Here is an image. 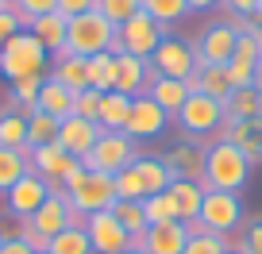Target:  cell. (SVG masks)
I'll list each match as a JSON object with an SVG mask.
<instances>
[{
  "mask_svg": "<svg viewBox=\"0 0 262 254\" xmlns=\"http://www.w3.org/2000/svg\"><path fill=\"white\" fill-rule=\"evenodd\" d=\"M205 189H220V193H243L251 181V162L247 154L228 139L205 143Z\"/></svg>",
  "mask_w": 262,
  "mask_h": 254,
  "instance_id": "6da1fadb",
  "label": "cell"
},
{
  "mask_svg": "<svg viewBox=\"0 0 262 254\" xmlns=\"http://www.w3.org/2000/svg\"><path fill=\"white\" fill-rule=\"evenodd\" d=\"M50 74V54L31 31H19L0 47V77L4 81H24V77H47Z\"/></svg>",
  "mask_w": 262,
  "mask_h": 254,
  "instance_id": "7a4b0ae2",
  "label": "cell"
},
{
  "mask_svg": "<svg viewBox=\"0 0 262 254\" xmlns=\"http://www.w3.org/2000/svg\"><path fill=\"white\" fill-rule=\"evenodd\" d=\"M66 197H70V208L77 212V220L93 212H108L116 204V181L112 173H93V170H81L70 185H66Z\"/></svg>",
  "mask_w": 262,
  "mask_h": 254,
  "instance_id": "3957f363",
  "label": "cell"
},
{
  "mask_svg": "<svg viewBox=\"0 0 262 254\" xmlns=\"http://www.w3.org/2000/svg\"><path fill=\"white\" fill-rule=\"evenodd\" d=\"M116 35H120V27L93 8V12H81V16L70 19V39H66V47H70V54L93 58V54H100V50H116Z\"/></svg>",
  "mask_w": 262,
  "mask_h": 254,
  "instance_id": "277c9868",
  "label": "cell"
},
{
  "mask_svg": "<svg viewBox=\"0 0 262 254\" xmlns=\"http://www.w3.org/2000/svg\"><path fill=\"white\" fill-rule=\"evenodd\" d=\"M173 120H178V127L189 139H220L228 116H224L220 100L205 97V93H189V100L181 104V112L173 116Z\"/></svg>",
  "mask_w": 262,
  "mask_h": 254,
  "instance_id": "5b68a950",
  "label": "cell"
},
{
  "mask_svg": "<svg viewBox=\"0 0 262 254\" xmlns=\"http://www.w3.org/2000/svg\"><path fill=\"white\" fill-rule=\"evenodd\" d=\"M139 158V143L131 139L127 131H100V139H97V147L85 154V170H93V173H120V170H127L131 162Z\"/></svg>",
  "mask_w": 262,
  "mask_h": 254,
  "instance_id": "8992f818",
  "label": "cell"
},
{
  "mask_svg": "<svg viewBox=\"0 0 262 254\" xmlns=\"http://www.w3.org/2000/svg\"><path fill=\"white\" fill-rule=\"evenodd\" d=\"M170 35V27H162L158 19H150L147 12H135L127 24H120V35H116V50L112 54H135V58H147L158 50V42Z\"/></svg>",
  "mask_w": 262,
  "mask_h": 254,
  "instance_id": "52a82bcc",
  "label": "cell"
},
{
  "mask_svg": "<svg viewBox=\"0 0 262 254\" xmlns=\"http://www.w3.org/2000/svg\"><path fill=\"white\" fill-rule=\"evenodd\" d=\"M196 223L212 235H224L228 239L231 231L243 227V200L239 193H220V189H205V204H201V216Z\"/></svg>",
  "mask_w": 262,
  "mask_h": 254,
  "instance_id": "ba28073f",
  "label": "cell"
},
{
  "mask_svg": "<svg viewBox=\"0 0 262 254\" xmlns=\"http://www.w3.org/2000/svg\"><path fill=\"white\" fill-rule=\"evenodd\" d=\"M196 66H201L196 62V47L185 39H173V35H166L158 42V50L150 54V70L158 77H173V81H189Z\"/></svg>",
  "mask_w": 262,
  "mask_h": 254,
  "instance_id": "9c48e42d",
  "label": "cell"
},
{
  "mask_svg": "<svg viewBox=\"0 0 262 254\" xmlns=\"http://www.w3.org/2000/svg\"><path fill=\"white\" fill-rule=\"evenodd\" d=\"M31 170L39 173L42 181H50V189H62V193H66V185H70L85 166H81V158L66 154L58 143H47V147L31 150Z\"/></svg>",
  "mask_w": 262,
  "mask_h": 254,
  "instance_id": "30bf717a",
  "label": "cell"
},
{
  "mask_svg": "<svg viewBox=\"0 0 262 254\" xmlns=\"http://www.w3.org/2000/svg\"><path fill=\"white\" fill-rule=\"evenodd\" d=\"M235 42H239L235 24H231V19H216V24H208L193 42L196 62H201V66H228L231 54H235Z\"/></svg>",
  "mask_w": 262,
  "mask_h": 254,
  "instance_id": "8fae6325",
  "label": "cell"
},
{
  "mask_svg": "<svg viewBox=\"0 0 262 254\" xmlns=\"http://www.w3.org/2000/svg\"><path fill=\"white\" fill-rule=\"evenodd\" d=\"M166 127H170V112H162V104H155L147 93L131 100V116H127V123H123V131H127L135 143L158 139Z\"/></svg>",
  "mask_w": 262,
  "mask_h": 254,
  "instance_id": "7c38bea8",
  "label": "cell"
},
{
  "mask_svg": "<svg viewBox=\"0 0 262 254\" xmlns=\"http://www.w3.org/2000/svg\"><path fill=\"white\" fill-rule=\"evenodd\" d=\"M81 223H85V235L93 243V254H123L131 246V235L120 227V220L112 212H93Z\"/></svg>",
  "mask_w": 262,
  "mask_h": 254,
  "instance_id": "4fadbf2b",
  "label": "cell"
},
{
  "mask_svg": "<svg viewBox=\"0 0 262 254\" xmlns=\"http://www.w3.org/2000/svg\"><path fill=\"white\" fill-rule=\"evenodd\" d=\"M47 197H50V181H42L39 173L31 170L24 181H16V185L4 193V208H8V212L24 223V220H31V216L39 212V204H42Z\"/></svg>",
  "mask_w": 262,
  "mask_h": 254,
  "instance_id": "5bb4252c",
  "label": "cell"
},
{
  "mask_svg": "<svg viewBox=\"0 0 262 254\" xmlns=\"http://www.w3.org/2000/svg\"><path fill=\"white\" fill-rule=\"evenodd\" d=\"M27 223H31L42 239H54L58 231H66L70 223H81V220H77V212L70 208V197H66L62 189H50V197L39 204V212H35Z\"/></svg>",
  "mask_w": 262,
  "mask_h": 254,
  "instance_id": "9a60e30c",
  "label": "cell"
},
{
  "mask_svg": "<svg viewBox=\"0 0 262 254\" xmlns=\"http://www.w3.org/2000/svg\"><path fill=\"white\" fill-rule=\"evenodd\" d=\"M100 127L97 120H81V116H66L62 123H58V147L66 150V154H74V158H81L85 162V154H89L93 147H97V139H100Z\"/></svg>",
  "mask_w": 262,
  "mask_h": 254,
  "instance_id": "2e32d148",
  "label": "cell"
},
{
  "mask_svg": "<svg viewBox=\"0 0 262 254\" xmlns=\"http://www.w3.org/2000/svg\"><path fill=\"white\" fill-rule=\"evenodd\" d=\"M155 81V70H150L147 58H135V54H116V93L123 97H143Z\"/></svg>",
  "mask_w": 262,
  "mask_h": 254,
  "instance_id": "e0dca14e",
  "label": "cell"
},
{
  "mask_svg": "<svg viewBox=\"0 0 262 254\" xmlns=\"http://www.w3.org/2000/svg\"><path fill=\"white\" fill-rule=\"evenodd\" d=\"M220 139L235 143V147L247 154V162L258 166L262 162V112L251 116V120H228L224 131H220Z\"/></svg>",
  "mask_w": 262,
  "mask_h": 254,
  "instance_id": "ac0fdd59",
  "label": "cell"
},
{
  "mask_svg": "<svg viewBox=\"0 0 262 254\" xmlns=\"http://www.w3.org/2000/svg\"><path fill=\"white\" fill-rule=\"evenodd\" d=\"M185 239H189V227L181 220H170V223H150L143 231L139 246L147 254H181L185 250Z\"/></svg>",
  "mask_w": 262,
  "mask_h": 254,
  "instance_id": "d6986e66",
  "label": "cell"
},
{
  "mask_svg": "<svg viewBox=\"0 0 262 254\" xmlns=\"http://www.w3.org/2000/svg\"><path fill=\"white\" fill-rule=\"evenodd\" d=\"M166 166L173 170V177L201 181L205 177V143H178V147L166 154Z\"/></svg>",
  "mask_w": 262,
  "mask_h": 254,
  "instance_id": "ffe728a7",
  "label": "cell"
},
{
  "mask_svg": "<svg viewBox=\"0 0 262 254\" xmlns=\"http://www.w3.org/2000/svg\"><path fill=\"white\" fill-rule=\"evenodd\" d=\"M27 31H31L35 39L47 47V54H58V50L66 47V39H70V19H66L62 12H47V16L31 19V24H27Z\"/></svg>",
  "mask_w": 262,
  "mask_h": 254,
  "instance_id": "44dd1931",
  "label": "cell"
},
{
  "mask_svg": "<svg viewBox=\"0 0 262 254\" xmlns=\"http://www.w3.org/2000/svg\"><path fill=\"white\" fill-rule=\"evenodd\" d=\"M170 197H173V204H178V220H181V223H196L201 204H205V181L178 177V181L170 185Z\"/></svg>",
  "mask_w": 262,
  "mask_h": 254,
  "instance_id": "7402d4cb",
  "label": "cell"
},
{
  "mask_svg": "<svg viewBox=\"0 0 262 254\" xmlns=\"http://www.w3.org/2000/svg\"><path fill=\"white\" fill-rule=\"evenodd\" d=\"M35 108H39V112H50L54 120H66V116H74V93L47 74L39 81V100H35Z\"/></svg>",
  "mask_w": 262,
  "mask_h": 254,
  "instance_id": "603a6c76",
  "label": "cell"
},
{
  "mask_svg": "<svg viewBox=\"0 0 262 254\" xmlns=\"http://www.w3.org/2000/svg\"><path fill=\"white\" fill-rule=\"evenodd\" d=\"M185 85H189V93H205V97L220 100V104L231 97V81H228V70L224 66H196Z\"/></svg>",
  "mask_w": 262,
  "mask_h": 254,
  "instance_id": "cb8c5ba5",
  "label": "cell"
},
{
  "mask_svg": "<svg viewBox=\"0 0 262 254\" xmlns=\"http://www.w3.org/2000/svg\"><path fill=\"white\" fill-rule=\"evenodd\" d=\"M135 170H139V177H143V189H147V197H155V193H166V189L173 185V170L166 166V158H158V154H139L135 158Z\"/></svg>",
  "mask_w": 262,
  "mask_h": 254,
  "instance_id": "d4e9b609",
  "label": "cell"
},
{
  "mask_svg": "<svg viewBox=\"0 0 262 254\" xmlns=\"http://www.w3.org/2000/svg\"><path fill=\"white\" fill-rule=\"evenodd\" d=\"M27 173H31V150L27 147H0V197L16 181H24Z\"/></svg>",
  "mask_w": 262,
  "mask_h": 254,
  "instance_id": "484cf974",
  "label": "cell"
},
{
  "mask_svg": "<svg viewBox=\"0 0 262 254\" xmlns=\"http://www.w3.org/2000/svg\"><path fill=\"white\" fill-rule=\"evenodd\" d=\"M147 97L155 100V104H162V112L178 116L181 104L189 100V85H185V81H173V77H158V74H155V81H150Z\"/></svg>",
  "mask_w": 262,
  "mask_h": 254,
  "instance_id": "4316f807",
  "label": "cell"
},
{
  "mask_svg": "<svg viewBox=\"0 0 262 254\" xmlns=\"http://www.w3.org/2000/svg\"><path fill=\"white\" fill-rule=\"evenodd\" d=\"M50 77L62 81L70 93L89 89V70H85V58L81 54H66V58H58V62H50Z\"/></svg>",
  "mask_w": 262,
  "mask_h": 254,
  "instance_id": "83f0119b",
  "label": "cell"
},
{
  "mask_svg": "<svg viewBox=\"0 0 262 254\" xmlns=\"http://www.w3.org/2000/svg\"><path fill=\"white\" fill-rule=\"evenodd\" d=\"M127 116H131V97H123V93H116V89L100 97V116H97V123L104 127V131H123Z\"/></svg>",
  "mask_w": 262,
  "mask_h": 254,
  "instance_id": "f1b7e54d",
  "label": "cell"
},
{
  "mask_svg": "<svg viewBox=\"0 0 262 254\" xmlns=\"http://www.w3.org/2000/svg\"><path fill=\"white\" fill-rule=\"evenodd\" d=\"M85 70H89V89H97V93L116 89V54L112 50H100V54L85 58Z\"/></svg>",
  "mask_w": 262,
  "mask_h": 254,
  "instance_id": "f546056e",
  "label": "cell"
},
{
  "mask_svg": "<svg viewBox=\"0 0 262 254\" xmlns=\"http://www.w3.org/2000/svg\"><path fill=\"white\" fill-rule=\"evenodd\" d=\"M108 212H112L116 220H120V227L131 235V243H139V239H143V231L150 227V223H147V212H143V200H116V204L108 208Z\"/></svg>",
  "mask_w": 262,
  "mask_h": 254,
  "instance_id": "4dcf8cb0",
  "label": "cell"
},
{
  "mask_svg": "<svg viewBox=\"0 0 262 254\" xmlns=\"http://www.w3.org/2000/svg\"><path fill=\"white\" fill-rule=\"evenodd\" d=\"M47 254H93V243L85 235V223H70L47 243Z\"/></svg>",
  "mask_w": 262,
  "mask_h": 254,
  "instance_id": "1f68e13d",
  "label": "cell"
},
{
  "mask_svg": "<svg viewBox=\"0 0 262 254\" xmlns=\"http://www.w3.org/2000/svg\"><path fill=\"white\" fill-rule=\"evenodd\" d=\"M58 123L62 120H54L50 112H27V150H35V147H47V143H58Z\"/></svg>",
  "mask_w": 262,
  "mask_h": 254,
  "instance_id": "d6a6232c",
  "label": "cell"
},
{
  "mask_svg": "<svg viewBox=\"0 0 262 254\" xmlns=\"http://www.w3.org/2000/svg\"><path fill=\"white\" fill-rule=\"evenodd\" d=\"M262 112V93L254 89H231V97L224 100V116L228 120H251V116Z\"/></svg>",
  "mask_w": 262,
  "mask_h": 254,
  "instance_id": "836d02e7",
  "label": "cell"
},
{
  "mask_svg": "<svg viewBox=\"0 0 262 254\" xmlns=\"http://www.w3.org/2000/svg\"><path fill=\"white\" fill-rule=\"evenodd\" d=\"M185 227H189V239H185V250L181 254H224L228 250V239L224 235H212L201 223H185Z\"/></svg>",
  "mask_w": 262,
  "mask_h": 254,
  "instance_id": "e575fe53",
  "label": "cell"
},
{
  "mask_svg": "<svg viewBox=\"0 0 262 254\" xmlns=\"http://www.w3.org/2000/svg\"><path fill=\"white\" fill-rule=\"evenodd\" d=\"M143 12H147L150 19H158L162 27H173V24H181V19L189 16V4L185 0H143Z\"/></svg>",
  "mask_w": 262,
  "mask_h": 254,
  "instance_id": "d590c367",
  "label": "cell"
},
{
  "mask_svg": "<svg viewBox=\"0 0 262 254\" xmlns=\"http://www.w3.org/2000/svg\"><path fill=\"white\" fill-rule=\"evenodd\" d=\"M0 147H27V116L0 112Z\"/></svg>",
  "mask_w": 262,
  "mask_h": 254,
  "instance_id": "8d00e7d4",
  "label": "cell"
},
{
  "mask_svg": "<svg viewBox=\"0 0 262 254\" xmlns=\"http://www.w3.org/2000/svg\"><path fill=\"white\" fill-rule=\"evenodd\" d=\"M143 212H147V223H170V220H178V204H173L170 189H166V193H155V197H143Z\"/></svg>",
  "mask_w": 262,
  "mask_h": 254,
  "instance_id": "74e56055",
  "label": "cell"
},
{
  "mask_svg": "<svg viewBox=\"0 0 262 254\" xmlns=\"http://www.w3.org/2000/svg\"><path fill=\"white\" fill-rule=\"evenodd\" d=\"M39 81L42 77H24V81H12V112H35V100H39Z\"/></svg>",
  "mask_w": 262,
  "mask_h": 254,
  "instance_id": "f35d334b",
  "label": "cell"
},
{
  "mask_svg": "<svg viewBox=\"0 0 262 254\" xmlns=\"http://www.w3.org/2000/svg\"><path fill=\"white\" fill-rule=\"evenodd\" d=\"M112 181H116V200H143V197H147V189H143V177H139V170H135V166L120 170Z\"/></svg>",
  "mask_w": 262,
  "mask_h": 254,
  "instance_id": "ab89813d",
  "label": "cell"
},
{
  "mask_svg": "<svg viewBox=\"0 0 262 254\" xmlns=\"http://www.w3.org/2000/svg\"><path fill=\"white\" fill-rule=\"evenodd\" d=\"M97 12L120 27V24H127L135 12H143V0H97Z\"/></svg>",
  "mask_w": 262,
  "mask_h": 254,
  "instance_id": "60d3db41",
  "label": "cell"
},
{
  "mask_svg": "<svg viewBox=\"0 0 262 254\" xmlns=\"http://www.w3.org/2000/svg\"><path fill=\"white\" fill-rule=\"evenodd\" d=\"M224 70H228L231 89H251L254 77H258V62H247V58H235V54H231V62Z\"/></svg>",
  "mask_w": 262,
  "mask_h": 254,
  "instance_id": "b9f144b4",
  "label": "cell"
},
{
  "mask_svg": "<svg viewBox=\"0 0 262 254\" xmlns=\"http://www.w3.org/2000/svg\"><path fill=\"white\" fill-rule=\"evenodd\" d=\"M100 97H104V93H97V89L74 93V116H81V120H97V116H100Z\"/></svg>",
  "mask_w": 262,
  "mask_h": 254,
  "instance_id": "7bdbcfd3",
  "label": "cell"
},
{
  "mask_svg": "<svg viewBox=\"0 0 262 254\" xmlns=\"http://www.w3.org/2000/svg\"><path fill=\"white\" fill-rule=\"evenodd\" d=\"M19 31H27V19L19 16L16 8H0V47L8 39H16Z\"/></svg>",
  "mask_w": 262,
  "mask_h": 254,
  "instance_id": "ee69618b",
  "label": "cell"
},
{
  "mask_svg": "<svg viewBox=\"0 0 262 254\" xmlns=\"http://www.w3.org/2000/svg\"><path fill=\"white\" fill-rule=\"evenodd\" d=\"M16 12L31 24V19L47 16V12H58V0H16Z\"/></svg>",
  "mask_w": 262,
  "mask_h": 254,
  "instance_id": "f6af8a7d",
  "label": "cell"
},
{
  "mask_svg": "<svg viewBox=\"0 0 262 254\" xmlns=\"http://www.w3.org/2000/svg\"><path fill=\"white\" fill-rule=\"evenodd\" d=\"M235 250L239 254H262V220L247 223V231H243V239H239Z\"/></svg>",
  "mask_w": 262,
  "mask_h": 254,
  "instance_id": "bcb514c9",
  "label": "cell"
},
{
  "mask_svg": "<svg viewBox=\"0 0 262 254\" xmlns=\"http://www.w3.org/2000/svg\"><path fill=\"white\" fill-rule=\"evenodd\" d=\"M220 8H228L231 19H247L258 12V0H220Z\"/></svg>",
  "mask_w": 262,
  "mask_h": 254,
  "instance_id": "7dc6e473",
  "label": "cell"
},
{
  "mask_svg": "<svg viewBox=\"0 0 262 254\" xmlns=\"http://www.w3.org/2000/svg\"><path fill=\"white\" fill-rule=\"evenodd\" d=\"M231 24H235L239 35H251V39L262 47V12H254V16H247V19H231Z\"/></svg>",
  "mask_w": 262,
  "mask_h": 254,
  "instance_id": "c3c4849f",
  "label": "cell"
},
{
  "mask_svg": "<svg viewBox=\"0 0 262 254\" xmlns=\"http://www.w3.org/2000/svg\"><path fill=\"white\" fill-rule=\"evenodd\" d=\"M235 58H247V62H262V47L251 39V35H239V42H235Z\"/></svg>",
  "mask_w": 262,
  "mask_h": 254,
  "instance_id": "681fc988",
  "label": "cell"
},
{
  "mask_svg": "<svg viewBox=\"0 0 262 254\" xmlns=\"http://www.w3.org/2000/svg\"><path fill=\"white\" fill-rule=\"evenodd\" d=\"M93 8H97V0H58V12H62L66 19L81 16V12H93Z\"/></svg>",
  "mask_w": 262,
  "mask_h": 254,
  "instance_id": "f907efd6",
  "label": "cell"
},
{
  "mask_svg": "<svg viewBox=\"0 0 262 254\" xmlns=\"http://www.w3.org/2000/svg\"><path fill=\"white\" fill-rule=\"evenodd\" d=\"M0 254H35V250H31V246H27L19 235H12V239L4 235V243H0Z\"/></svg>",
  "mask_w": 262,
  "mask_h": 254,
  "instance_id": "816d5d0a",
  "label": "cell"
},
{
  "mask_svg": "<svg viewBox=\"0 0 262 254\" xmlns=\"http://www.w3.org/2000/svg\"><path fill=\"white\" fill-rule=\"evenodd\" d=\"M189 4V12H212V8H220V0H185Z\"/></svg>",
  "mask_w": 262,
  "mask_h": 254,
  "instance_id": "f5cc1de1",
  "label": "cell"
},
{
  "mask_svg": "<svg viewBox=\"0 0 262 254\" xmlns=\"http://www.w3.org/2000/svg\"><path fill=\"white\" fill-rule=\"evenodd\" d=\"M123 254H147V250H143L139 243H131V246H127V250H123Z\"/></svg>",
  "mask_w": 262,
  "mask_h": 254,
  "instance_id": "db71d44e",
  "label": "cell"
},
{
  "mask_svg": "<svg viewBox=\"0 0 262 254\" xmlns=\"http://www.w3.org/2000/svg\"><path fill=\"white\" fill-rule=\"evenodd\" d=\"M254 89L262 93V62H258V77H254Z\"/></svg>",
  "mask_w": 262,
  "mask_h": 254,
  "instance_id": "11a10c76",
  "label": "cell"
},
{
  "mask_svg": "<svg viewBox=\"0 0 262 254\" xmlns=\"http://www.w3.org/2000/svg\"><path fill=\"white\" fill-rule=\"evenodd\" d=\"M0 8H16V0H0Z\"/></svg>",
  "mask_w": 262,
  "mask_h": 254,
  "instance_id": "9f6ffc18",
  "label": "cell"
},
{
  "mask_svg": "<svg viewBox=\"0 0 262 254\" xmlns=\"http://www.w3.org/2000/svg\"><path fill=\"white\" fill-rule=\"evenodd\" d=\"M224 254H239V250H231V246H228V250H224Z\"/></svg>",
  "mask_w": 262,
  "mask_h": 254,
  "instance_id": "6f0895ef",
  "label": "cell"
},
{
  "mask_svg": "<svg viewBox=\"0 0 262 254\" xmlns=\"http://www.w3.org/2000/svg\"><path fill=\"white\" fill-rule=\"evenodd\" d=\"M0 243H4V231H0Z\"/></svg>",
  "mask_w": 262,
  "mask_h": 254,
  "instance_id": "680465c9",
  "label": "cell"
},
{
  "mask_svg": "<svg viewBox=\"0 0 262 254\" xmlns=\"http://www.w3.org/2000/svg\"><path fill=\"white\" fill-rule=\"evenodd\" d=\"M258 12H262V0H258Z\"/></svg>",
  "mask_w": 262,
  "mask_h": 254,
  "instance_id": "91938a15",
  "label": "cell"
},
{
  "mask_svg": "<svg viewBox=\"0 0 262 254\" xmlns=\"http://www.w3.org/2000/svg\"><path fill=\"white\" fill-rule=\"evenodd\" d=\"M39 254H47V250H39Z\"/></svg>",
  "mask_w": 262,
  "mask_h": 254,
  "instance_id": "94428289",
  "label": "cell"
}]
</instances>
